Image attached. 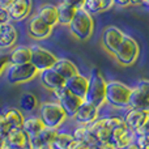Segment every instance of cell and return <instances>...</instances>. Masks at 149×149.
<instances>
[{"mask_svg":"<svg viewBox=\"0 0 149 149\" xmlns=\"http://www.w3.org/2000/svg\"><path fill=\"white\" fill-rule=\"evenodd\" d=\"M52 30H54L52 26L47 25L39 16L36 15L29 20L26 33H28L29 38L34 39V41H43V39H47L51 36Z\"/></svg>","mask_w":149,"mask_h":149,"instance_id":"4fadbf2b","label":"cell"},{"mask_svg":"<svg viewBox=\"0 0 149 149\" xmlns=\"http://www.w3.org/2000/svg\"><path fill=\"white\" fill-rule=\"evenodd\" d=\"M113 56L115 58V60L120 65L130 67V65L135 64L136 60L139 59L140 45L137 43V41L134 38V37L126 34L123 42L120 43V46L118 47V50L115 51V54H114Z\"/></svg>","mask_w":149,"mask_h":149,"instance_id":"5b68a950","label":"cell"},{"mask_svg":"<svg viewBox=\"0 0 149 149\" xmlns=\"http://www.w3.org/2000/svg\"><path fill=\"white\" fill-rule=\"evenodd\" d=\"M10 130H12V128H10L8 120L5 119L4 113H3V110H0V137H3V139H4Z\"/></svg>","mask_w":149,"mask_h":149,"instance_id":"1f68e13d","label":"cell"},{"mask_svg":"<svg viewBox=\"0 0 149 149\" xmlns=\"http://www.w3.org/2000/svg\"><path fill=\"white\" fill-rule=\"evenodd\" d=\"M3 140H4V139H3V137H0V148H1V144H3Z\"/></svg>","mask_w":149,"mask_h":149,"instance_id":"7dc6e473","label":"cell"},{"mask_svg":"<svg viewBox=\"0 0 149 149\" xmlns=\"http://www.w3.org/2000/svg\"><path fill=\"white\" fill-rule=\"evenodd\" d=\"M52 93H54L55 101L63 107V110L65 111L68 118H72L74 115V113L77 111V109H79L80 106H81V103L85 101L84 98L71 93L65 86L59 88V89L54 90Z\"/></svg>","mask_w":149,"mask_h":149,"instance_id":"30bf717a","label":"cell"},{"mask_svg":"<svg viewBox=\"0 0 149 149\" xmlns=\"http://www.w3.org/2000/svg\"><path fill=\"white\" fill-rule=\"evenodd\" d=\"M100 110L101 109H98L97 106H94L93 103L88 102V101H84L71 119H73L76 124L89 126L90 123H93V122L100 116Z\"/></svg>","mask_w":149,"mask_h":149,"instance_id":"5bb4252c","label":"cell"},{"mask_svg":"<svg viewBox=\"0 0 149 149\" xmlns=\"http://www.w3.org/2000/svg\"><path fill=\"white\" fill-rule=\"evenodd\" d=\"M9 56V64H25V63H30L31 51L30 46H25V45H20L16 46L10 50L8 54Z\"/></svg>","mask_w":149,"mask_h":149,"instance_id":"603a6c76","label":"cell"},{"mask_svg":"<svg viewBox=\"0 0 149 149\" xmlns=\"http://www.w3.org/2000/svg\"><path fill=\"white\" fill-rule=\"evenodd\" d=\"M109 140L113 141L118 149H122V148H124L134 143L135 134H134V131H131V130L128 128V126L126 124L123 116H122V118L116 122L115 126L113 127L111 134H110V139Z\"/></svg>","mask_w":149,"mask_h":149,"instance_id":"7c38bea8","label":"cell"},{"mask_svg":"<svg viewBox=\"0 0 149 149\" xmlns=\"http://www.w3.org/2000/svg\"><path fill=\"white\" fill-rule=\"evenodd\" d=\"M12 22H20L29 17L33 9V0H15L7 8Z\"/></svg>","mask_w":149,"mask_h":149,"instance_id":"9a60e30c","label":"cell"},{"mask_svg":"<svg viewBox=\"0 0 149 149\" xmlns=\"http://www.w3.org/2000/svg\"><path fill=\"white\" fill-rule=\"evenodd\" d=\"M38 79L41 81V84L43 85L46 89L54 90L59 89V88L64 86L65 85V80L60 76L54 68H49V70H45V71H41L38 73Z\"/></svg>","mask_w":149,"mask_h":149,"instance_id":"ac0fdd59","label":"cell"},{"mask_svg":"<svg viewBox=\"0 0 149 149\" xmlns=\"http://www.w3.org/2000/svg\"><path fill=\"white\" fill-rule=\"evenodd\" d=\"M128 107L149 113V79H140L131 86Z\"/></svg>","mask_w":149,"mask_h":149,"instance_id":"52a82bcc","label":"cell"},{"mask_svg":"<svg viewBox=\"0 0 149 149\" xmlns=\"http://www.w3.org/2000/svg\"><path fill=\"white\" fill-rule=\"evenodd\" d=\"M37 16L42 18L47 25L55 26L59 25V13H58V7L54 4H50V3H45L37 10Z\"/></svg>","mask_w":149,"mask_h":149,"instance_id":"ffe728a7","label":"cell"},{"mask_svg":"<svg viewBox=\"0 0 149 149\" xmlns=\"http://www.w3.org/2000/svg\"><path fill=\"white\" fill-rule=\"evenodd\" d=\"M4 143L13 148L29 147V136L22 128H12L4 137Z\"/></svg>","mask_w":149,"mask_h":149,"instance_id":"44dd1931","label":"cell"},{"mask_svg":"<svg viewBox=\"0 0 149 149\" xmlns=\"http://www.w3.org/2000/svg\"><path fill=\"white\" fill-rule=\"evenodd\" d=\"M41 149H52L51 145H47V147H43V148H41Z\"/></svg>","mask_w":149,"mask_h":149,"instance_id":"bcb514c9","label":"cell"},{"mask_svg":"<svg viewBox=\"0 0 149 149\" xmlns=\"http://www.w3.org/2000/svg\"><path fill=\"white\" fill-rule=\"evenodd\" d=\"M38 115L42 119L46 127L59 130L68 120V116L63 107L56 101H47L42 102L38 106Z\"/></svg>","mask_w":149,"mask_h":149,"instance_id":"3957f363","label":"cell"},{"mask_svg":"<svg viewBox=\"0 0 149 149\" xmlns=\"http://www.w3.org/2000/svg\"><path fill=\"white\" fill-rule=\"evenodd\" d=\"M134 143L139 149H149V135H135Z\"/></svg>","mask_w":149,"mask_h":149,"instance_id":"d6a6232c","label":"cell"},{"mask_svg":"<svg viewBox=\"0 0 149 149\" xmlns=\"http://www.w3.org/2000/svg\"><path fill=\"white\" fill-rule=\"evenodd\" d=\"M56 134H58V130L46 127V128H45L43 131H42L41 134L38 135V136H39V139H41L42 144H43L45 147H47V145H51L52 144V141H54Z\"/></svg>","mask_w":149,"mask_h":149,"instance_id":"f546056e","label":"cell"},{"mask_svg":"<svg viewBox=\"0 0 149 149\" xmlns=\"http://www.w3.org/2000/svg\"><path fill=\"white\" fill-rule=\"evenodd\" d=\"M86 149H100V148H98V145H89Z\"/></svg>","mask_w":149,"mask_h":149,"instance_id":"ee69618b","label":"cell"},{"mask_svg":"<svg viewBox=\"0 0 149 149\" xmlns=\"http://www.w3.org/2000/svg\"><path fill=\"white\" fill-rule=\"evenodd\" d=\"M8 22H12L9 17V13H8V9L0 7V25H5Z\"/></svg>","mask_w":149,"mask_h":149,"instance_id":"d590c367","label":"cell"},{"mask_svg":"<svg viewBox=\"0 0 149 149\" xmlns=\"http://www.w3.org/2000/svg\"><path fill=\"white\" fill-rule=\"evenodd\" d=\"M18 106H20V110L22 113H33L38 109L39 103H38V98H37L36 94L30 92H25L20 97V101H18Z\"/></svg>","mask_w":149,"mask_h":149,"instance_id":"4316f807","label":"cell"},{"mask_svg":"<svg viewBox=\"0 0 149 149\" xmlns=\"http://www.w3.org/2000/svg\"><path fill=\"white\" fill-rule=\"evenodd\" d=\"M89 85L85 94V101L93 103L98 109H102L106 105V79L97 68H92L89 76Z\"/></svg>","mask_w":149,"mask_h":149,"instance_id":"7a4b0ae2","label":"cell"},{"mask_svg":"<svg viewBox=\"0 0 149 149\" xmlns=\"http://www.w3.org/2000/svg\"><path fill=\"white\" fill-rule=\"evenodd\" d=\"M9 65V56L7 52H0V76L5 72L7 67Z\"/></svg>","mask_w":149,"mask_h":149,"instance_id":"836d02e7","label":"cell"},{"mask_svg":"<svg viewBox=\"0 0 149 149\" xmlns=\"http://www.w3.org/2000/svg\"><path fill=\"white\" fill-rule=\"evenodd\" d=\"M5 119L8 120L10 128H22L24 120H25V115L20 109L16 107H7L3 110Z\"/></svg>","mask_w":149,"mask_h":149,"instance_id":"d4e9b609","label":"cell"},{"mask_svg":"<svg viewBox=\"0 0 149 149\" xmlns=\"http://www.w3.org/2000/svg\"><path fill=\"white\" fill-rule=\"evenodd\" d=\"M60 1L65 3V4L71 5V7H73L74 9H84V5H85V1L86 0H60Z\"/></svg>","mask_w":149,"mask_h":149,"instance_id":"e575fe53","label":"cell"},{"mask_svg":"<svg viewBox=\"0 0 149 149\" xmlns=\"http://www.w3.org/2000/svg\"><path fill=\"white\" fill-rule=\"evenodd\" d=\"M70 33L79 41H86L93 36L94 31V20L93 15L85 9H79L74 15L73 20L68 25Z\"/></svg>","mask_w":149,"mask_h":149,"instance_id":"277c9868","label":"cell"},{"mask_svg":"<svg viewBox=\"0 0 149 149\" xmlns=\"http://www.w3.org/2000/svg\"><path fill=\"white\" fill-rule=\"evenodd\" d=\"M18 29L15 22H8L0 26V50H9L18 41Z\"/></svg>","mask_w":149,"mask_h":149,"instance_id":"2e32d148","label":"cell"},{"mask_svg":"<svg viewBox=\"0 0 149 149\" xmlns=\"http://www.w3.org/2000/svg\"><path fill=\"white\" fill-rule=\"evenodd\" d=\"M15 0H0V7L1 8H8Z\"/></svg>","mask_w":149,"mask_h":149,"instance_id":"b9f144b4","label":"cell"},{"mask_svg":"<svg viewBox=\"0 0 149 149\" xmlns=\"http://www.w3.org/2000/svg\"><path fill=\"white\" fill-rule=\"evenodd\" d=\"M113 0H86L84 9L90 15H100L113 8Z\"/></svg>","mask_w":149,"mask_h":149,"instance_id":"484cf974","label":"cell"},{"mask_svg":"<svg viewBox=\"0 0 149 149\" xmlns=\"http://www.w3.org/2000/svg\"><path fill=\"white\" fill-rule=\"evenodd\" d=\"M135 135H149V119L145 122V124L139 130V131L135 132Z\"/></svg>","mask_w":149,"mask_h":149,"instance_id":"ab89813d","label":"cell"},{"mask_svg":"<svg viewBox=\"0 0 149 149\" xmlns=\"http://www.w3.org/2000/svg\"><path fill=\"white\" fill-rule=\"evenodd\" d=\"M122 116L119 115H105V116H98L93 123L88 126V130L90 134L97 139V141H105V140L110 139V134L113 127L116 124V122L120 119Z\"/></svg>","mask_w":149,"mask_h":149,"instance_id":"ba28073f","label":"cell"},{"mask_svg":"<svg viewBox=\"0 0 149 149\" xmlns=\"http://www.w3.org/2000/svg\"><path fill=\"white\" fill-rule=\"evenodd\" d=\"M131 86L118 80L106 82V105L116 110H126L130 105Z\"/></svg>","mask_w":149,"mask_h":149,"instance_id":"6da1fadb","label":"cell"},{"mask_svg":"<svg viewBox=\"0 0 149 149\" xmlns=\"http://www.w3.org/2000/svg\"><path fill=\"white\" fill-rule=\"evenodd\" d=\"M30 51H31V58H30V63L41 72V71L49 70L52 68L55 64V62L58 60V56L51 52L49 49L43 47L39 43H34L30 46Z\"/></svg>","mask_w":149,"mask_h":149,"instance_id":"9c48e42d","label":"cell"},{"mask_svg":"<svg viewBox=\"0 0 149 149\" xmlns=\"http://www.w3.org/2000/svg\"><path fill=\"white\" fill-rule=\"evenodd\" d=\"M71 134H72L74 140L84 141L85 137H86V134H88V126H84V124H76V127L72 130Z\"/></svg>","mask_w":149,"mask_h":149,"instance_id":"4dcf8cb0","label":"cell"},{"mask_svg":"<svg viewBox=\"0 0 149 149\" xmlns=\"http://www.w3.org/2000/svg\"><path fill=\"white\" fill-rule=\"evenodd\" d=\"M97 145H98V148H100V149H118V148H116V145L114 144L113 141H110V140L100 141Z\"/></svg>","mask_w":149,"mask_h":149,"instance_id":"74e56055","label":"cell"},{"mask_svg":"<svg viewBox=\"0 0 149 149\" xmlns=\"http://www.w3.org/2000/svg\"><path fill=\"white\" fill-rule=\"evenodd\" d=\"M124 36H126V33L122 29H119L118 26H106L102 31V36H101V45H102L103 50L110 55H114L118 47L120 46V43L123 42Z\"/></svg>","mask_w":149,"mask_h":149,"instance_id":"8fae6325","label":"cell"},{"mask_svg":"<svg viewBox=\"0 0 149 149\" xmlns=\"http://www.w3.org/2000/svg\"><path fill=\"white\" fill-rule=\"evenodd\" d=\"M123 119L126 122V124L128 126V128L131 131H134V134L136 131H139L143 126L145 124V122L149 119V113L145 111L137 110V109H126V113L123 115Z\"/></svg>","mask_w":149,"mask_h":149,"instance_id":"e0dca14e","label":"cell"},{"mask_svg":"<svg viewBox=\"0 0 149 149\" xmlns=\"http://www.w3.org/2000/svg\"><path fill=\"white\" fill-rule=\"evenodd\" d=\"M89 145L85 144L84 141H80V140H74L70 144V147H68L67 149H86Z\"/></svg>","mask_w":149,"mask_h":149,"instance_id":"8d00e7d4","label":"cell"},{"mask_svg":"<svg viewBox=\"0 0 149 149\" xmlns=\"http://www.w3.org/2000/svg\"><path fill=\"white\" fill-rule=\"evenodd\" d=\"M88 85H89V79H88V76H85V74L79 72L77 74H74V76L71 77V79L65 80L64 86L67 88L71 93H73V94L79 95V97H81L85 100Z\"/></svg>","mask_w":149,"mask_h":149,"instance_id":"d6986e66","label":"cell"},{"mask_svg":"<svg viewBox=\"0 0 149 149\" xmlns=\"http://www.w3.org/2000/svg\"><path fill=\"white\" fill-rule=\"evenodd\" d=\"M0 26H1V25H0Z\"/></svg>","mask_w":149,"mask_h":149,"instance_id":"c3c4849f","label":"cell"},{"mask_svg":"<svg viewBox=\"0 0 149 149\" xmlns=\"http://www.w3.org/2000/svg\"><path fill=\"white\" fill-rule=\"evenodd\" d=\"M131 5L140 7V5H143V0H131Z\"/></svg>","mask_w":149,"mask_h":149,"instance_id":"7bdbcfd3","label":"cell"},{"mask_svg":"<svg viewBox=\"0 0 149 149\" xmlns=\"http://www.w3.org/2000/svg\"><path fill=\"white\" fill-rule=\"evenodd\" d=\"M0 149H31V147H30V144H29V147H26V148H13V147H10V145H8L7 143H4V140H3V144H1V148Z\"/></svg>","mask_w":149,"mask_h":149,"instance_id":"60d3db41","label":"cell"},{"mask_svg":"<svg viewBox=\"0 0 149 149\" xmlns=\"http://www.w3.org/2000/svg\"><path fill=\"white\" fill-rule=\"evenodd\" d=\"M56 7H58V13H59V25L68 26L71 24V21L73 20L77 9H74L73 7H71V5L65 4L63 1H59V4Z\"/></svg>","mask_w":149,"mask_h":149,"instance_id":"83f0119b","label":"cell"},{"mask_svg":"<svg viewBox=\"0 0 149 149\" xmlns=\"http://www.w3.org/2000/svg\"><path fill=\"white\" fill-rule=\"evenodd\" d=\"M143 5H145V7L149 8V0H143Z\"/></svg>","mask_w":149,"mask_h":149,"instance_id":"f6af8a7d","label":"cell"},{"mask_svg":"<svg viewBox=\"0 0 149 149\" xmlns=\"http://www.w3.org/2000/svg\"><path fill=\"white\" fill-rule=\"evenodd\" d=\"M52 68H54L64 80L71 79L72 76H74V74H77L80 72L77 65L74 64L72 60L67 59V58H60V59L58 58V60L55 62V64Z\"/></svg>","mask_w":149,"mask_h":149,"instance_id":"7402d4cb","label":"cell"},{"mask_svg":"<svg viewBox=\"0 0 149 149\" xmlns=\"http://www.w3.org/2000/svg\"><path fill=\"white\" fill-rule=\"evenodd\" d=\"M45 128H46V126H45V123L42 122V119L39 118V115L30 114V115L25 116L22 130L28 134L29 137L30 136H38Z\"/></svg>","mask_w":149,"mask_h":149,"instance_id":"cb8c5ba5","label":"cell"},{"mask_svg":"<svg viewBox=\"0 0 149 149\" xmlns=\"http://www.w3.org/2000/svg\"><path fill=\"white\" fill-rule=\"evenodd\" d=\"M72 141H73L72 134L68 131H63L62 128H59L56 136H55L54 141H52V144H51V147H52V149H67Z\"/></svg>","mask_w":149,"mask_h":149,"instance_id":"f1b7e54d","label":"cell"},{"mask_svg":"<svg viewBox=\"0 0 149 149\" xmlns=\"http://www.w3.org/2000/svg\"><path fill=\"white\" fill-rule=\"evenodd\" d=\"M113 5L119 8H126L131 5V0H113Z\"/></svg>","mask_w":149,"mask_h":149,"instance_id":"f35d334b","label":"cell"},{"mask_svg":"<svg viewBox=\"0 0 149 149\" xmlns=\"http://www.w3.org/2000/svg\"><path fill=\"white\" fill-rule=\"evenodd\" d=\"M39 71L31 63L25 64H9L5 70V80L8 84L18 85L30 82L31 80L38 77Z\"/></svg>","mask_w":149,"mask_h":149,"instance_id":"8992f818","label":"cell"}]
</instances>
